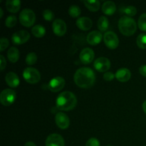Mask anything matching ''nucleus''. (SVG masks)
Returning a JSON list of instances; mask_svg holds the SVG:
<instances>
[{
    "label": "nucleus",
    "mask_w": 146,
    "mask_h": 146,
    "mask_svg": "<svg viewBox=\"0 0 146 146\" xmlns=\"http://www.w3.org/2000/svg\"><path fill=\"white\" fill-rule=\"evenodd\" d=\"M74 79L75 84L80 88H89L95 84L96 74L91 68L82 67L76 71Z\"/></svg>",
    "instance_id": "f257e3e1"
},
{
    "label": "nucleus",
    "mask_w": 146,
    "mask_h": 146,
    "mask_svg": "<svg viewBox=\"0 0 146 146\" xmlns=\"http://www.w3.org/2000/svg\"><path fill=\"white\" fill-rule=\"evenodd\" d=\"M76 104V97L70 91H64L61 93L56 100L57 108L63 111H71L75 108Z\"/></svg>",
    "instance_id": "f03ea898"
},
{
    "label": "nucleus",
    "mask_w": 146,
    "mask_h": 146,
    "mask_svg": "<svg viewBox=\"0 0 146 146\" xmlns=\"http://www.w3.org/2000/svg\"><path fill=\"white\" fill-rule=\"evenodd\" d=\"M118 29L123 35L131 36L137 30V24L135 20L129 17L124 16L118 21Z\"/></svg>",
    "instance_id": "7ed1b4c3"
},
{
    "label": "nucleus",
    "mask_w": 146,
    "mask_h": 146,
    "mask_svg": "<svg viewBox=\"0 0 146 146\" xmlns=\"http://www.w3.org/2000/svg\"><path fill=\"white\" fill-rule=\"evenodd\" d=\"M36 21V14L30 9H24L19 14V21L21 25L25 27H31Z\"/></svg>",
    "instance_id": "20e7f679"
},
{
    "label": "nucleus",
    "mask_w": 146,
    "mask_h": 146,
    "mask_svg": "<svg viewBox=\"0 0 146 146\" xmlns=\"http://www.w3.org/2000/svg\"><path fill=\"white\" fill-rule=\"evenodd\" d=\"M23 77H24V79L30 84H37L41 80L40 72L38 70L32 67H28L24 70Z\"/></svg>",
    "instance_id": "39448f33"
},
{
    "label": "nucleus",
    "mask_w": 146,
    "mask_h": 146,
    "mask_svg": "<svg viewBox=\"0 0 146 146\" xmlns=\"http://www.w3.org/2000/svg\"><path fill=\"white\" fill-rule=\"evenodd\" d=\"M17 99V94L12 89L6 88L3 90L0 94V102L3 106H9L15 102Z\"/></svg>",
    "instance_id": "423d86ee"
},
{
    "label": "nucleus",
    "mask_w": 146,
    "mask_h": 146,
    "mask_svg": "<svg viewBox=\"0 0 146 146\" xmlns=\"http://www.w3.org/2000/svg\"><path fill=\"white\" fill-rule=\"evenodd\" d=\"M104 41L106 46L110 49H115L119 45V39L113 31H107L104 35Z\"/></svg>",
    "instance_id": "0eeeda50"
},
{
    "label": "nucleus",
    "mask_w": 146,
    "mask_h": 146,
    "mask_svg": "<svg viewBox=\"0 0 146 146\" xmlns=\"http://www.w3.org/2000/svg\"><path fill=\"white\" fill-rule=\"evenodd\" d=\"M29 38V33L25 30H21V31H17L13 34L12 36H11V41H12L13 44L15 45H21V44L27 42Z\"/></svg>",
    "instance_id": "6e6552de"
},
{
    "label": "nucleus",
    "mask_w": 146,
    "mask_h": 146,
    "mask_svg": "<svg viewBox=\"0 0 146 146\" xmlns=\"http://www.w3.org/2000/svg\"><path fill=\"white\" fill-rule=\"evenodd\" d=\"M53 31L58 36H63L65 35L67 31L66 24L64 20L61 19H56L54 21L52 24Z\"/></svg>",
    "instance_id": "1a4fd4ad"
},
{
    "label": "nucleus",
    "mask_w": 146,
    "mask_h": 146,
    "mask_svg": "<svg viewBox=\"0 0 146 146\" xmlns=\"http://www.w3.org/2000/svg\"><path fill=\"white\" fill-rule=\"evenodd\" d=\"M65 86V80L61 76H56L51 79L48 84V88L52 92H58L62 90Z\"/></svg>",
    "instance_id": "9d476101"
},
{
    "label": "nucleus",
    "mask_w": 146,
    "mask_h": 146,
    "mask_svg": "<svg viewBox=\"0 0 146 146\" xmlns=\"http://www.w3.org/2000/svg\"><path fill=\"white\" fill-rule=\"evenodd\" d=\"M94 66L98 72H106L111 68V61L106 57H99L95 60Z\"/></svg>",
    "instance_id": "9b49d317"
},
{
    "label": "nucleus",
    "mask_w": 146,
    "mask_h": 146,
    "mask_svg": "<svg viewBox=\"0 0 146 146\" xmlns=\"http://www.w3.org/2000/svg\"><path fill=\"white\" fill-rule=\"evenodd\" d=\"M55 122L57 126L63 130L67 129L69 127L70 120L66 114L62 112L57 113L55 116Z\"/></svg>",
    "instance_id": "f8f14e48"
},
{
    "label": "nucleus",
    "mask_w": 146,
    "mask_h": 146,
    "mask_svg": "<svg viewBox=\"0 0 146 146\" xmlns=\"http://www.w3.org/2000/svg\"><path fill=\"white\" fill-rule=\"evenodd\" d=\"M45 145L46 146H65V142L61 135L52 133L47 137Z\"/></svg>",
    "instance_id": "ddd939ff"
},
{
    "label": "nucleus",
    "mask_w": 146,
    "mask_h": 146,
    "mask_svg": "<svg viewBox=\"0 0 146 146\" xmlns=\"http://www.w3.org/2000/svg\"><path fill=\"white\" fill-rule=\"evenodd\" d=\"M95 54L91 48H85L81 51L79 55L80 60L84 64H89L94 60Z\"/></svg>",
    "instance_id": "4468645a"
},
{
    "label": "nucleus",
    "mask_w": 146,
    "mask_h": 146,
    "mask_svg": "<svg viewBox=\"0 0 146 146\" xmlns=\"http://www.w3.org/2000/svg\"><path fill=\"white\" fill-rule=\"evenodd\" d=\"M103 35L101 31H93L87 35V42L91 46H96L100 44L102 40Z\"/></svg>",
    "instance_id": "2eb2a0df"
},
{
    "label": "nucleus",
    "mask_w": 146,
    "mask_h": 146,
    "mask_svg": "<svg viewBox=\"0 0 146 146\" xmlns=\"http://www.w3.org/2000/svg\"><path fill=\"white\" fill-rule=\"evenodd\" d=\"M93 25L92 20L86 17H80L76 21V26L82 31H88Z\"/></svg>",
    "instance_id": "dca6fc26"
},
{
    "label": "nucleus",
    "mask_w": 146,
    "mask_h": 146,
    "mask_svg": "<svg viewBox=\"0 0 146 146\" xmlns=\"http://www.w3.org/2000/svg\"><path fill=\"white\" fill-rule=\"evenodd\" d=\"M117 80L121 82H127L131 77V72L128 68H121L116 71L115 74Z\"/></svg>",
    "instance_id": "f3484780"
},
{
    "label": "nucleus",
    "mask_w": 146,
    "mask_h": 146,
    "mask_svg": "<svg viewBox=\"0 0 146 146\" xmlns=\"http://www.w3.org/2000/svg\"><path fill=\"white\" fill-rule=\"evenodd\" d=\"M5 81L7 85L11 88H17L20 84V80L17 74L14 72H9L5 76Z\"/></svg>",
    "instance_id": "a211bd4d"
},
{
    "label": "nucleus",
    "mask_w": 146,
    "mask_h": 146,
    "mask_svg": "<svg viewBox=\"0 0 146 146\" xmlns=\"http://www.w3.org/2000/svg\"><path fill=\"white\" fill-rule=\"evenodd\" d=\"M115 11H116V6L113 1H106L103 4L102 11L106 15H113Z\"/></svg>",
    "instance_id": "6ab92c4d"
},
{
    "label": "nucleus",
    "mask_w": 146,
    "mask_h": 146,
    "mask_svg": "<svg viewBox=\"0 0 146 146\" xmlns=\"http://www.w3.org/2000/svg\"><path fill=\"white\" fill-rule=\"evenodd\" d=\"M6 8L11 13L18 12L21 8V1L19 0H7L6 1Z\"/></svg>",
    "instance_id": "aec40b11"
},
{
    "label": "nucleus",
    "mask_w": 146,
    "mask_h": 146,
    "mask_svg": "<svg viewBox=\"0 0 146 146\" xmlns=\"http://www.w3.org/2000/svg\"><path fill=\"white\" fill-rule=\"evenodd\" d=\"M84 4L89 11L93 12L98 11L101 6V3L98 0H85L84 1Z\"/></svg>",
    "instance_id": "412c9836"
},
{
    "label": "nucleus",
    "mask_w": 146,
    "mask_h": 146,
    "mask_svg": "<svg viewBox=\"0 0 146 146\" xmlns=\"http://www.w3.org/2000/svg\"><path fill=\"white\" fill-rule=\"evenodd\" d=\"M7 57H8L10 62H17L19 58V51L18 48L14 46L11 47L7 52Z\"/></svg>",
    "instance_id": "4be33fe9"
},
{
    "label": "nucleus",
    "mask_w": 146,
    "mask_h": 146,
    "mask_svg": "<svg viewBox=\"0 0 146 146\" xmlns=\"http://www.w3.org/2000/svg\"><path fill=\"white\" fill-rule=\"evenodd\" d=\"M31 33L34 36L37 37V38H41V37L44 36V35L46 34V29L42 25L38 24V25H35L32 27Z\"/></svg>",
    "instance_id": "5701e85b"
},
{
    "label": "nucleus",
    "mask_w": 146,
    "mask_h": 146,
    "mask_svg": "<svg viewBox=\"0 0 146 146\" xmlns=\"http://www.w3.org/2000/svg\"><path fill=\"white\" fill-rule=\"evenodd\" d=\"M97 26H98V29L101 31H102V32L106 31L108 28V26H109V21H108V18L106 17H104V16L100 17L98 19Z\"/></svg>",
    "instance_id": "b1692460"
},
{
    "label": "nucleus",
    "mask_w": 146,
    "mask_h": 146,
    "mask_svg": "<svg viewBox=\"0 0 146 146\" xmlns=\"http://www.w3.org/2000/svg\"><path fill=\"white\" fill-rule=\"evenodd\" d=\"M121 13L125 14L126 17H133L137 14V9L134 6H128V7H122L120 9Z\"/></svg>",
    "instance_id": "393cba45"
},
{
    "label": "nucleus",
    "mask_w": 146,
    "mask_h": 146,
    "mask_svg": "<svg viewBox=\"0 0 146 146\" xmlns=\"http://www.w3.org/2000/svg\"><path fill=\"white\" fill-rule=\"evenodd\" d=\"M136 44L141 49H146V34H141L138 36Z\"/></svg>",
    "instance_id": "a878e982"
},
{
    "label": "nucleus",
    "mask_w": 146,
    "mask_h": 146,
    "mask_svg": "<svg viewBox=\"0 0 146 146\" xmlns=\"http://www.w3.org/2000/svg\"><path fill=\"white\" fill-rule=\"evenodd\" d=\"M81 9L77 5H71L68 9V14L73 18L78 17L81 14Z\"/></svg>",
    "instance_id": "bb28decb"
},
{
    "label": "nucleus",
    "mask_w": 146,
    "mask_h": 146,
    "mask_svg": "<svg viewBox=\"0 0 146 146\" xmlns=\"http://www.w3.org/2000/svg\"><path fill=\"white\" fill-rule=\"evenodd\" d=\"M37 61V55L34 52L29 53L26 57V63L29 66L35 64Z\"/></svg>",
    "instance_id": "cd10ccee"
},
{
    "label": "nucleus",
    "mask_w": 146,
    "mask_h": 146,
    "mask_svg": "<svg viewBox=\"0 0 146 146\" xmlns=\"http://www.w3.org/2000/svg\"><path fill=\"white\" fill-rule=\"evenodd\" d=\"M17 19L16 16H9L5 19V26L8 27V28H11V27H14L17 24Z\"/></svg>",
    "instance_id": "c85d7f7f"
},
{
    "label": "nucleus",
    "mask_w": 146,
    "mask_h": 146,
    "mask_svg": "<svg viewBox=\"0 0 146 146\" xmlns=\"http://www.w3.org/2000/svg\"><path fill=\"white\" fill-rule=\"evenodd\" d=\"M138 25L141 31H146V13L140 16L138 21Z\"/></svg>",
    "instance_id": "c756f323"
},
{
    "label": "nucleus",
    "mask_w": 146,
    "mask_h": 146,
    "mask_svg": "<svg viewBox=\"0 0 146 146\" xmlns=\"http://www.w3.org/2000/svg\"><path fill=\"white\" fill-rule=\"evenodd\" d=\"M43 17L46 21H51L54 19V14L51 10L45 9L43 11Z\"/></svg>",
    "instance_id": "7c9ffc66"
},
{
    "label": "nucleus",
    "mask_w": 146,
    "mask_h": 146,
    "mask_svg": "<svg viewBox=\"0 0 146 146\" xmlns=\"http://www.w3.org/2000/svg\"><path fill=\"white\" fill-rule=\"evenodd\" d=\"M9 45V41L7 38H1L0 40V51H4Z\"/></svg>",
    "instance_id": "2f4dec72"
},
{
    "label": "nucleus",
    "mask_w": 146,
    "mask_h": 146,
    "mask_svg": "<svg viewBox=\"0 0 146 146\" xmlns=\"http://www.w3.org/2000/svg\"><path fill=\"white\" fill-rule=\"evenodd\" d=\"M100 142L97 138H91L86 143V146H100Z\"/></svg>",
    "instance_id": "473e14b6"
},
{
    "label": "nucleus",
    "mask_w": 146,
    "mask_h": 146,
    "mask_svg": "<svg viewBox=\"0 0 146 146\" xmlns=\"http://www.w3.org/2000/svg\"><path fill=\"white\" fill-rule=\"evenodd\" d=\"M104 79L106 81H111L114 78V77H115V76L114 75V74L113 72H106L105 74H104Z\"/></svg>",
    "instance_id": "72a5a7b5"
},
{
    "label": "nucleus",
    "mask_w": 146,
    "mask_h": 146,
    "mask_svg": "<svg viewBox=\"0 0 146 146\" xmlns=\"http://www.w3.org/2000/svg\"><path fill=\"white\" fill-rule=\"evenodd\" d=\"M0 69L1 71H4V69L5 68L6 66H7V61H6V58H4V56L3 55H0Z\"/></svg>",
    "instance_id": "f704fd0d"
},
{
    "label": "nucleus",
    "mask_w": 146,
    "mask_h": 146,
    "mask_svg": "<svg viewBox=\"0 0 146 146\" xmlns=\"http://www.w3.org/2000/svg\"><path fill=\"white\" fill-rule=\"evenodd\" d=\"M139 72L143 76L146 77V65H143L140 67Z\"/></svg>",
    "instance_id": "c9c22d12"
},
{
    "label": "nucleus",
    "mask_w": 146,
    "mask_h": 146,
    "mask_svg": "<svg viewBox=\"0 0 146 146\" xmlns=\"http://www.w3.org/2000/svg\"><path fill=\"white\" fill-rule=\"evenodd\" d=\"M24 146H36V144L34 142H31V141H29V142L26 143Z\"/></svg>",
    "instance_id": "e433bc0d"
},
{
    "label": "nucleus",
    "mask_w": 146,
    "mask_h": 146,
    "mask_svg": "<svg viewBox=\"0 0 146 146\" xmlns=\"http://www.w3.org/2000/svg\"><path fill=\"white\" fill-rule=\"evenodd\" d=\"M142 107H143V110L144 113H145L146 114V101H145L143 102Z\"/></svg>",
    "instance_id": "4c0bfd02"
},
{
    "label": "nucleus",
    "mask_w": 146,
    "mask_h": 146,
    "mask_svg": "<svg viewBox=\"0 0 146 146\" xmlns=\"http://www.w3.org/2000/svg\"><path fill=\"white\" fill-rule=\"evenodd\" d=\"M0 13H1V15H0V18H2L3 14H4V13H3V9L1 8H0Z\"/></svg>",
    "instance_id": "58836bf2"
},
{
    "label": "nucleus",
    "mask_w": 146,
    "mask_h": 146,
    "mask_svg": "<svg viewBox=\"0 0 146 146\" xmlns=\"http://www.w3.org/2000/svg\"><path fill=\"white\" fill-rule=\"evenodd\" d=\"M107 146H111V145H107Z\"/></svg>",
    "instance_id": "ea45409f"
},
{
    "label": "nucleus",
    "mask_w": 146,
    "mask_h": 146,
    "mask_svg": "<svg viewBox=\"0 0 146 146\" xmlns=\"http://www.w3.org/2000/svg\"><path fill=\"white\" fill-rule=\"evenodd\" d=\"M145 146H146V145H145Z\"/></svg>",
    "instance_id": "a19ab883"
}]
</instances>
